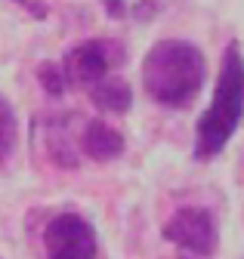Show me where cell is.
I'll return each instance as SVG.
<instances>
[{"instance_id": "cell-8", "label": "cell", "mask_w": 244, "mask_h": 259, "mask_svg": "<svg viewBox=\"0 0 244 259\" xmlns=\"http://www.w3.org/2000/svg\"><path fill=\"white\" fill-rule=\"evenodd\" d=\"M16 136H19V126H16V111L13 105L0 96V167L10 160L13 148H16Z\"/></svg>"}, {"instance_id": "cell-5", "label": "cell", "mask_w": 244, "mask_h": 259, "mask_svg": "<svg viewBox=\"0 0 244 259\" xmlns=\"http://www.w3.org/2000/svg\"><path fill=\"white\" fill-rule=\"evenodd\" d=\"M47 259H96V229L80 213H59L44 229Z\"/></svg>"}, {"instance_id": "cell-4", "label": "cell", "mask_w": 244, "mask_h": 259, "mask_svg": "<svg viewBox=\"0 0 244 259\" xmlns=\"http://www.w3.org/2000/svg\"><path fill=\"white\" fill-rule=\"evenodd\" d=\"M127 59V50L111 37H96V40H84L74 50L65 53L62 59V71L68 77V83H80V87H93L96 80L108 77L111 68H117Z\"/></svg>"}, {"instance_id": "cell-10", "label": "cell", "mask_w": 244, "mask_h": 259, "mask_svg": "<svg viewBox=\"0 0 244 259\" xmlns=\"http://www.w3.org/2000/svg\"><path fill=\"white\" fill-rule=\"evenodd\" d=\"M19 4H25V0H19Z\"/></svg>"}, {"instance_id": "cell-7", "label": "cell", "mask_w": 244, "mask_h": 259, "mask_svg": "<svg viewBox=\"0 0 244 259\" xmlns=\"http://www.w3.org/2000/svg\"><path fill=\"white\" fill-rule=\"evenodd\" d=\"M90 102L105 114H127L133 108V90L124 77H102L90 87Z\"/></svg>"}, {"instance_id": "cell-2", "label": "cell", "mask_w": 244, "mask_h": 259, "mask_svg": "<svg viewBox=\"0 0 244 259\" xmlns=\"http://www.w3.org/2000/svg\"><path fill=\"white\" fill-rule=\"evenodd\" d=\"M241 117H244V56L238 44L232 40L220 59L213 99L204 108L198 130H195V148H192L195 160H210L223 154V148L235 136Z\"/></svg>"}, {"instance_id": "cell-6", "label": "cell", "mask_w": 244, "mask_h": 259, "mask_svg": "<svg viewBox=\"0 0 244 259\" xmlns=\"http://www.w3.org/2000/svg\"><path fill=\"white\" fill-rule=\"evenodd\" d=\"M80 148L87 157L99 160V164H108V160L124 154V133L105 120H90L80 133Z\"/></svg>"}, {"instance_id": "cell-1", "label": "cell", "mask_w": 244, "mask_h": 259, "mask_svg": "<svg viewBox=\"0 0 244 259\" xmlns=\"http://www.w3.org/2000/svg\"><path fill=\"white\" fill-rule=\"evenodd\" d=\"M207 77L204 53L182 37H164L142 59V87L161 108H189Z\"/></svg>"}, {"instance_id": "cell-3", "label": "cell", "mask_w": 244, "mask_h": 259, "mask_svg": "<svg viewBox=\"0 0 244 259\" xmlns=\"http://www.w3.org/2000/svg\"><path fill=\"white\" fill-rule=\"evenodd\" d=\"M164 241L176 244L195 259H207L220 247V229L217 219L207 207H179L161 229Z\"/></svg>"}, {"instance_id": "cell-9", "label": "cell", "mask_w": 244, "mask_h": 259, "mask_svg": "<svg viewBox=\"0 0 244 259\" xmlns=\"http://www.w3.org/2000/svg\"><path fill=\"white\" fill-rule=\"evenodd\" d=\"M37 77H40V83H44V90H47L50 96H62L65 83H68V77H65V71H62V65H53V62H44V65H40Z\"/></svg>"}]
</instances>
